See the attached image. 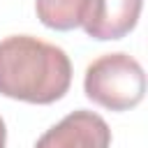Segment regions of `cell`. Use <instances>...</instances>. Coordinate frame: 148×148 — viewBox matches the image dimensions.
<instances>
[{"instance_id": "cell-1", "label": "cell", "mask_w": 148, "mask_h": 148, "mask_svg": "<svg viewBox=\"0 0 148 148\" xmlns=\"http://www.w3.org/2000/svg\"><path fill=\"white\" fill-rule=\"evenodd\" d=\"M72 86L69 56L32 35L0 42V95L28 104H53Z\"/></svg>"}, {"instance_id": "cell-2", "label": "cell", "mask_w": 148, "mask_h": 148, "mask_svg": "<svg viewBox=\"0 0 148 148\" xmlns=\"http://www.w3.org/2000/svg\"><path fill=\"white\" fill-rule=\"evenodd\" d=\"M83 92L109 111H130L146 95V74L130 53H104L92 60L83 76Z\"/></svg>"}, {"instance_id": "cell-3", "label": "cell", "mask_w": 148, "mask_h": 148, "mask_svg": "<svg viewBox=\"0 0 148 148\" xmlns=\"http://www.w3.org/2000/svg\"><path fill=\"white\" fill-rule=\"evenodd\" d=\"M35 148H111V130L99 113L76 109L49 127Z\"/></svg>"}, {"instance_id": "cell-4", "label": "cell", "mask_w": 148, "mask_h": 148, "mask_svg": "<svg viewBox=\"0 0 148 148\" xmlns=\"http://www.w3.org/2000/svg\"><path fill=\"white\" fill-rule=\"evenodd\" d=\"M141 7L143 0H88L81 25L92 39H120L136 28Z\"/></svg>"}, {"instance_id": "cell-5", "label": "cell", "mask_w": 148, "mask_h": 148, "mask_svg": "<svg viewBox=\"0 0 148 148\" xmlns=\"http://www.w3.org/2000/svg\"><path fill=\"white\" fill-rule=\"evenodd\" d=\"M88 0H35L37 18L51 30H74L83 23Z\"/></svg>"}, {"instance_id": "cell-6", "label": "cell", "mask_w": 148, "mask_h": 148, "mask_svg": "<svg viewBox=\"0 0 148 148\" xmlns=\"http://www.w3.org/2000/svg\"><path fill=\"white\" fill-rule=\"evenodd\" d=\"M7 143V127H5V120L0 118V148H5Z\"/></svg>"}]
</instances>
